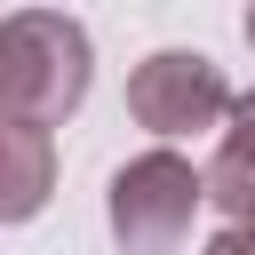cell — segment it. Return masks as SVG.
I'll return each mask as SVG.
<instances>
[{"label": "cell", "mask_w": 255, "mask_h": 255, "mask_svg": "<svg viewBox=\"0 0 255 255\" xmlns=\"http://www.w3.org/2000/svg\"><path fill=\"white\" fill-rule=\"evenodd\" d=\"M207 199L223 207V223H239V231H255V167L247 159H207Z\"/></svg>", "instance_id": "cell-5"}, {"label": "cell", "mask_w": 255, "mask_h": 255, "mask_svg": "<svg viewBox=\"0 0 255 255\" xmlns=\"http://www.w3.org/2000/svg\"><path fill=\"white\" fill-rule=\"evenodd\" d=\"M231 80H223V64L215 56H199V48H151L135 72H128V112H135V128H151V135H191V128H215V120H231Z\"/></svg>", "instance_id": "cell-3"}, {"label": "cell", "mask_w": 255, "mask_h": 255, "mask_svg": "<svg viewBox=\"0 0 255 255\" xmlns=\"http://www.w3.org/2000/svg\"><path fill=\"white\" fill-rule=\"evenodd\" d=\"M56 191V135L48 128H24V120H0V215L8 223H32Z\"/></svg>", "instance_id": "cell-4"}, {"label": "cell", "mask_w": 255, "mask_h": 255, "mask_svg": "<svg viewBox=\"0 0 255 255\" xmlns=\"http://www.w3.org/2000/svg\"><path fill=\"white\" fill-rule=\"evenodd\" d=\"M207 255H255V231H239V223H223V231L207 239Z\"/></svg>", "instance_id": "cell-7"}, {"label": "cell", "mask_w": 255, "mask_h": 255, "mask_svg": "<svg viewBox=\"0 0 255 255\" xmlns=\"http://www.w3.org/2000/svg\"><path fill=\"white\" fill-rule=\"evenodd\" d=\"M247 48H255V8H247Z\"/></svg>", "instance_id": "cell-8"}, {"label": "cell", "mask_w": 255, "mask_h": 255, "mask_svg": "<svg viewBox=\"0 0 255 255\" xmlns=\"http://www.w3.org/2000/svg\"><path fill=\"white\" fill-rule=\"evenodd\" d=\"M88 96V32L56 8H16L0 24V120L56 128Z\"/></svg>", "instance_id": "cell-1"}, {"label": "cell", "mask_w": 255, "mask_h": 255, "mask_svg": "<svg viewBox=\"0 0 255 255\" xmlns=\"http://www.w3.org/2000/svg\"><path fill=\"white\" fill-rule=\"evenodd\" d=\"M223 159H247L255 167V88L231 104V120H223Z\"/></svg>", "instance_id": "cell-6"}, {"label": "cell", "mask_w": 255, "mask_h": 255, "mask_svg": "<svg viewBox=\"0 0 255 255\" xmlns=\"http://www.w3.org/2000/svg\"><path fill=\"white\" fill-rule=\"evenodd\" d=\"M199 207H207V167H191L167 143L112 167V191H104V223H112L120 255H175L191 239Z\"/></svg>", "instance_id": "cell-2"}]
</instances>
